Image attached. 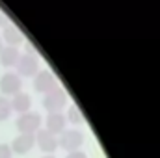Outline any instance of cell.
<instances>
[{
	"mask_svg": "<svg viewBox=\"0 0 160 158\" xmlns=\"http://www.w3.org/2000/svg\"><path fill=\"white\" fill-rule=\"evenodd\" d=\"M9 102H11V110H13L15 114H19V116L30 112V108H32V97H30L28 93H24V91L13 95V97L9 99Z\"/></svg>",
	"mask_w": 160,
	"mask_h": 158,
	"instance_id": "8fae6325",
	"label": "cell"
},
{
	"mask_svg": "<svg viewBox=\"0 0 160 158\" xmlns=\"http://www.w3.org/2000/svg\"><path fill=\"white\" fill-rule=\"evenodd\" d=\"M22 91V78L17 75V73H4L0 77V95L4 97H13L17 93Z\"/></svg>",
	"mask_w": 160,
	"mask_h": 158,
	"instance_id": "5b68a950",
	"label": "cell"
},
{
	"mask_svg": "<svg viewBox=\"0 0 160 158\" xmlns=\"http://www.w3.org/2000/svg\"><path fill=\"white\" fill-rule=\"evenodd\" d=\"M65 119H67V123H71L73 126H78L84 123V116H82V112H80L78 106H69L67 108V114H65Z\"/></svg>",
	"mask_w": 160,
	"mask_h": 158,
	"instance_id": "4fadbf2b",
	"label": "cell"
},
{
	"mask_svg": "<svg viewBox=\"0 0 160 158\" xmlns=\"http://www.w3.org/2000/svg\"><path fill=\"white\" fill-rule=\"evenodd\" d=\"M43 158H56V156H54V155H45Z\"/></svg>",
	"mask_w": 160,
	"mask_h": 158,
	"instance_id": "d6986e66",
	"label": "cell"
},
{
	"mask_svg": "<svg viewBox=\"0 0 160 158\" xmlns=\"http://www.w3.org/2000/svg\"><path fill=\"white\" fill-rule=\"evenodd\" d=\"M13 110H11V102H9V97H4L0 95V121H8L11 117Z\"/></svg>",
	"mask_w": 160,
	"mask_h": 158,
	"instance_id": "5bb4252c",
	"label": "cell"
},
{
	"mask_svg": "<svg viewBox=\"0 0 160 158\" xmlns=\"http://www.w3.org/2000/svg\"><path fill=\"white\" fill-rule=\"evenodd\" d=\"M21 58V52L17 47H4L0 52V65L6 69H13Z\"/></svg>",
	"mask_w": 160,
	"mask_h": 158,
	"instance_id": "7c38bea8",
	"label": "cell"
},
{
	"mask_svg": "<svg viewBox=\"0 0 160 158\" xmlns=\"http://www.w3.org/2000/svg\"><path fill=\"white\" fill-rule=\"evenodd\" d=\"M36 145L39 147V151L45 153V155H54V153L58 151V147H60L58 136H54V134L48 132L47 128L38 130V134H36Z\"/></svg>",
	"mask_w": 160,
	"mask_h": 158,
	"instance_id": "8992f818",
	"label": "cell"
},
{
	"mask_svg": "<svg viewBox=\"0 0 160 158\" xmlns=\"http://www.w3.org/2000/svg\"><path fill=\"white\" fill-rule=\"evenodd\" d=\"M65 158H88V155L84 151H73V153H67Z\"/></svg>",
	"mask_w": 160,
	"mask_h": 158,
	"instance_id": "2e32d148",
	"label": "cell"
},
{
	"mask_svg": "<svg viewBox=\"0 0 160 158\" xmlns=\"http://www.w3.org/2000/svg\"><path fill=\"white\" fill-rule=\"evenodd\" d=\"M15 69H17V75L21 77V78H34L38 73H39V58L36 56V52H26V54H21V58H19V62H17V65H15Z\"/></svg>",
	"mask_w": 160,
	"mask_h": 158,
	"instance_id": "6da1fadb",
	"label": "cell"
},
{
	"mask_svg": "<svg viewBox=\"0 0 160 158\" xmlns=\"http://www.w3.org/2000/svg\"><path fill=\"white\" fill-rule=\"evenodd\" d=\"M65 106H67V93H65L63 87L58 86V87L52 89L50 93L43 95V108H45L48 114H52V112H62Z\"/></svg>",
	"mask_w": 160,
	"mask_h": 158,
	"instance_id": "277c9868",
	"label": "cell"
},
{
	"mask_svg": "<svg viewBox=\"0 0 160 158\" xmlns=\"http://www.w3.org/2000/svg\"><path fill=\"white\" fill-rule=\"evenodd\" d=\"M45 128L48 132H52L54 136H60L67 128V119H65V116L62 112H52L45 119Z\"/></svg>",
	"mask_w": 160,
	"mask_h": 158,
	"instance_id": "9c48e42d",
	"label": "cell"
},
{
	"mask_svg": "<svg viewBox=\"0 0 160 158\" xmlns=\"http://www.w3.org/2000/svg\"><path fill=\"white\" fill-rule=\"evenodd\" d=\"M56 87H58V80L48 69H41L39 73L34 77V89L38 93H41V95H47V93H50Z\"/></svg>",
	"mask_w": 160,
	"mask_h": 158,
	"instance_id": "52a82bcc",
	"label": "cell"
},
{
	"mask_svg": "<svg viewBox=\"0 0 160 158\" xmlns=\"http://www.w3.org/2000/svg\"><path fill=\"white\" fill-rule=\"evenodd\" d=\"M0 158H13V151L9 143H0Z\"/></svg>",
	"mask_w": 160,
	"mask_h": 158,
	"instance_id": "9a60e30c",
	"label": "cell"
},
{
	"mask_svg": "<svg viewBox=\"0 0 160 158\" xmlns=\"http://www.w3.org/2000/svg\"><path fill=\"white\" fill-rule=\"evenodd\" d=\"M6 24H8V19H6V15H4V13H2V9H0V26L4 28Z\"/></svg>",
	"mask_w": 160,
	"mask_h": 158,
	"instance_id": "e0dca14e",
	"label": "cell"
},
{
	"mask_svg": "<svg viewBox=\"0 0 160 158\" xmlns=\"http://www.w3.org/2000/svg\"><path fill=\"white\" fill-rule=\"evenodd\" d=\"M9 147H11L13 155H26L36 147V136L34 134H19L13 138Z\"/></svg>",
	"mask_w": 160,
	"mask_h": 158,
	"instance_id": "ba28073f",
	"label": "cell"
},
{
	"mask_svg": "<svg viewBox=\"0 0 160 158\" xmlns=\"http://www.w3.org/2000/svg\"><path fill=\"white\" fill-rule=\"evenodd\" d=\"M2 41H4V45L6 47H17L19 48V45L24 41V36H22V32L15 26V24H6L4 26V30H2Z\"/></svg>",
	"mask_w": 160,
	"mask_h": 158,
	"instance_id": "30bf717a",
	"label": "cell"
},
{
	"mask_svg": "<svg viewBox=\"0 0 160 158\" xmlns=\"http://www.w3.org/2000/svg\"><path fill=\"white\" fill-rule=\"evenodd\" d=\"M6 45H4V41H2V37H0V52H2V48H4Z\"/></svg>",
	"mask_w": 160,
	"mask_h": 158,
	"instance_id": "ac0fdd59",
	"label": "cell"
},
{
	"mask_svg": "<svg viewBox=\"0 0 160 158\" xmlns=\"http://www.w3.org/2000/svg\"><path fill=\"white\" fill-rule=\"evenodd\" d=\"M58 143L67 153L80 151V147L84 145V134H82V130H78V128H65L58 136Z\"/></svg>",
	"mask_w": 160,
	"mask_h": 158,
	"instance_id": "3957f363",
	"label": "cell"
},
{
	"mask_svg": "<svg viewBox=\"0 0 160 158\" xmlns=\"http://www.w3.org/2000/svg\"><path fill=\"white\" fill-rule=\"evenodd\" d=\"M41 125H43V117H41L38 112H26V114H21L17 121H15V126L19 130V134H38V130H41Z\"/></svg>",
	"mask_w": 160,
	"mask_h": 158,
	"instance_id": "7a4b0ae2",
	"label": "cell"
}]
</instances>
